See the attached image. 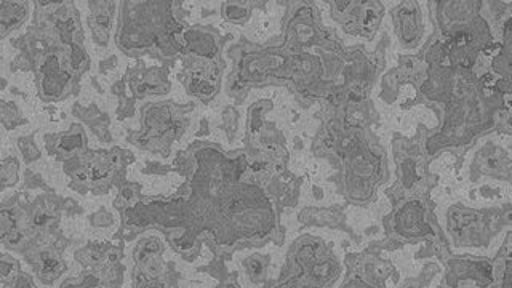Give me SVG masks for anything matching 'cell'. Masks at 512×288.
I'll use <instances>...</instances> for the list:
<instances>
[{
  "mask_svg": "<svg viewBox=\"0 0 512 288\" xmlns=\"http://www.w3.org/2000/svg\"><path fill=\"white\" fill-rule=\"evenodd\" d=\"M0 178H2V191L15 188L16 184L20 183V159L15 154H10L2 160Z\"/></svg>",
  "mask_w": 512,
  "mask_h": 288,
  "instance_id": "obj_28",
  "label": "cell"
},
{
  "mask_svg": "<svg viewBox=\"0 0 512 288\" xmlns=\"http://www.w3.org/2000/svg\"><path fill=\"white\" fill-rule=\"evenodd\" d=\"M72 114L77 119L85 122L101 141L111 143L112 138L109 135V124L111 122H109L108 116L95 103L90 104V106H82L79 103L74 104L72 106Z\"/></svg>",
  "mask_w": 512,
  "mask_h": 288,
  "instance_id": "obj_23",
  "label": "cell"
},
{
  "mask_svg": "<svg viewBox=\"0 0 512 288\" xmlns=\"http://www.w3.org/2000/svg\"><path fill=\"white\" fill-rule=\"evenodd\" d=\"M224 37L212 24H194L183 32V53L204 58H223Z\"/></svg>",
  "mask_w": 512,
  "mask_h": 288,
  "instance_id": "obj_18",
  "label": "cell"
},
{
  "mask_svg": "<svg viewBox=\"0 0 512 288\" xmlns=\"http://www.w3.org/2000/svg\"><path fill=\"white\" fill-rule=\"evenodd\" d=\"M45 151L58 164H66L69 160L76 159L84 154L88 143L87 130L80 122H72L68 130L60 133H48L44 136Z\"/></svg>",
  "mask_w": 512,
  "mask_h": 288,
  "instance_id": "obj_17",
  "label": "cell"
},
{
  "mask_svg": "<svg viewBox=\"0 0 512 288\" xmlns=\"http://www.w3.org/2000/svg\"><path fill=\"white\" fill-rule=\"evenodd\" d=\"M194 103L149 101L140 108V128L128 130L127 143L140 151L168 159L173 146L192 125Z\"/></svg>",
  "mask_w": 512,
  "mask_h": 288,
  "instance_id": "obj_7",
  "label": "cell"
},
{
  "mask_svg": "<svg viewBox=\"0 0 512 288\" xmlns=\"http://www.w3.org/2000/svg\"><path fill=\"white\" fill-rule=\"evenodd\" d=\"M498 133L512 136V103L508 104V108L504 109L500 125H498Z\"/></svg>",
  "mask_w": 512,
  "mask_h": 288,
  "instance_id": "obj_32",
  "label": "cell"
},
{
  "mask_svg": "<svg viewBox=\"0 0 512 288\" xmlns=\"http://www.w3.org/2000/svg\"><path fill=\"white\" fill-rule=\"evenodd\" d=\"M133 162L132 151L116 146L111 149L88 148L61 167L68 178L69 189L80 196H104L127 183V170Z\"/></svg>",
  "mask_w": 512,
  "mask_h": 288,
  "instance_id": "obj_8",
  "label": "cell"
},
{
  "mask_svg": "<svg viewBox=\"0 0 512 288\" xmlns=\"http://www.w3.org/2000/svg\"><path fill=\"white\" fill-rule=\"evenodd\" d=\"M245 271H247L248 279L252 280L253 284H261L266 280L268 256L260 255V253L250 256L245 260Z\"/></svg>",
  "mask_w": 512,
  "mask_h": 288,
  "instance_id": "obj_29",
  "label": "cell"
},
{
  "mask_svg": "<svg viewBox=\"0 0 512 288\" xmlns=\"http://www.w3.org/2000/svg\"><path fill=\"white\" fill-rule=\"evenodd\" d=\"M159 232L148 231L132 247V288H181L178 261Z\"/></svg>",
  "mask_w": 512,
  "mask_h": 288,
  "instance_id": "obj_11",
  "label": "cell"
},
{
  "mask_svg": "<svg viewBox=\"0 0 512 288\" xmlns=\"http://www.w3.org/2000/svg\"><path fill=\"white\" fill-rule=\"evenodd\" d=\"M500 213L496 210L479 212L455 207L448 215V226L458 245H485L500 228Z\"/></svg>",
  "mask_w": 512,
  "mask_h": 288,
  "instance_id": "obj_14",
  "label": "cell"
},
{
  "mask_svg": "<svg viewBox=\"0 0 512 288\" xmlns=\"http://www.w3.org/2000/svg\"><path fill=\"white\" fill-rule=\"evenodd\" d=\"M330 16L349 36L375 37L384 15L381 2H330Z\"/></svg>",
  "mask_w": 512,
  "mask_h": 288,
  "instance_id": "obj_15",
  "label": "cell"
},
{
  "mask_svg": "<svg viewBox=\"0 0 512 288\" xmlns=\"http://www.w3.org/2000/svg\"><path fill=\"white\" fill-rule=\"evenodd\" d=\"M216 288H240L239 284H237L236 276H228L224 277V279L220 280V285Z\"/></svg>",
  "mask_w": 512,
  "mask_h": 288,
  "instance_id": "obj_33",
  "label": "cell"
},
{
  "mask_svg": "<svg viewBox=\"0 0 512 288\" xmlns=\"http://www.w3.org/2000/svg\"><path fill=\"white\" fill-rule=\"evenodd\" d=\"M231 72L226 92L244 100L252 88L282 85L306 101L335 106L349 98H367L376 68L360 48L346 50L325 28L314 2L288 4L282 34L266 44L240 40L229 47Z\"/></svg>",
  "mask_w": 512,
  "mask_h": 288,
  "instance_id": "obj_2",
  "label": "cell"
},
{
  "mask_svg": "<svg viewBox=\"0 0 512 288\" xmlns=\"http://www.w3.org/2000/svg\"><path fill=\"white\" fill-rule=\"evenodd\" d=\"M392 23H394V31H396L397 39L402 47L410 48V50L420 47L424 34L420 4L407 2V4H400L399 7L394 8Z\"/></svg>",
  "mask_w": 512,
  "mask_h": 288,
  "instance_id": "obj_19",
  "label": "cell"
},
{
  "mask_svg": "<svg viewBox=\"0 0 512 288\" xmlns=\"http://www.w3.org/2000/svg\"><path fill=\"white\" fill-rule=\"evenodd\" d=\"M66 202L48 189L44 194H15L2 202L0 237L5 252L28 261L40 284L52 287L68 271V240L61 232Z\"/></svg>",
  "mask_w": 512,
  "mask_h": 288,
  "instance_id": "obj_5",
  "label": "cell"
},
{
  "mask_svg": "<svg viewBox=\"0 0 512 288\" xmlns=\"http://www.w3.org/2000/svg\"><path fill=\"white\" fill-rule=\"evenodd\" d=\"M16 148L20 151L21 157H23L24 164H34L37 160L42 157L39 146L36 143V135L29 133V135H23L16 140Z\"/></svg>",
  "mask_w": 512,
  "mask_h": 288,
  "instance_id": "obj_30",
  "label": "cell"
},
{
  "mask_svg": "<svg viewBox=\"0 0 512 288\" xmlns=\"http://www.w3.org/2000/svg\"><path fill=\"white\" fill-rule=\"evenodd\" d=\"M256 5L255 2H223L221 18L231 24H245L250 20Z\"/></svg>",
  "mask_w": 512,
  "mask_h": 288,
  "instance_id": "obj_26",
  "label": "cell"
},
{
  "mask_svg": "<svg viewBox=\"0 0 512 288\" xmlns=\"http://www.w3.org/2000/svg\"><path fill=\"white\" fill-rule=\"evenodd\" d=\"M88 28L92 32V42L98 48H106L114 39V23L119 12V2H88Z\"/></svg>",
  "mask_w": 512,
  "mask_h": 288,
  "instance_id": "obj_20",
  "label": "cell"
},
{
  "mask_svg": "<svg viewBox=\"0 0 512 288\" xmlns=\"http://www.w3.org/2000/svg\"><path fill=\"white\" fill-rule=\"evenodd\" d=\"M183 2H119L114 42L132 60H152L172 66L183 53L181 37L189 28Z\"/></svg>",
  "mask_w": 512,
  "mask_h": 288,
  "instance_id": "obj_6",
  "label": "cell"
},
{
  "mask_svg": "<svg viewBox=\"0 0 512 288\" xmlns=\"http://www.w3.org/2000/svg\"><path fill=\"white\" fill-rule=\"evenodd\" d=\"M346 277L340 288H386L384 280L391 276L392 266L372 252L351 253L346 258Z\"/></svg>",
  "mask_w": 512,
  "mask_h": 288,
  "instance_id": "obj_16",
  "label": "cell"
},
{
  "mask_svg": "<svg viewBox=\"0 0 512 288\" xmlns=\"http://www.w3.org/2000/svg\"><path fill=\"white\" fill-rule=\"evenodd\" d=\"M472 173L479 178L480 175L493 176L498 180L512 183V159L509 152L501 146L487 144L477 152L474 159Z\"/></svg>",
  "mask_w": 512,
  "mask_h": 288,
  "instance_id": "obj_21",
  "label": "cell"
},
{
  "mask_svg": "<svg viewBox=\"0 0 512 288\" xmlns=\"http://www.w3.org/2000/svg\"><path fill=\"white\" fill-rule=\"evenodd\" d=\"M124 240L88 242L74 253L77 276L63 280L60 288H122L125 276Z\"/></svg>",
  "mask_w": 512,
  "mask_h": 288,
  "instance_id": "obj_10",
  "label": "cell"
},
{
  "mask_svg": "<svg viewBox=\"0 0 512 288\" xmlns=\"http://www.w3.org/2000/svg\"><path fill=\"white\" fill-rule=\"evenodd\" d=\"M304 226H332L341 228L344 223L343 212L340 208H304L298 216Z\"/></svg>",
  "mask_w": 512,
  "mask_h": 288,
  "instance_id": "obj_24",
  "label": "cell"
},
{
  "mask_svg": "<svg viewBox=\"0 0 512 288\" xmlns=\"http://www.w3.org/2000/svg\"><path fill=\"white\" fill-rule=\"evenodd\" d=\"M328 109L312 151L332 162L344 199L368 204L383 181L384 157L368 127L367 98H349Z\"/></svg>",
  "mask_w": 512,
  "mask_h": 288,
  "instance_id": "obj_4",
  "label": "cell"
},
{
  "mask_svg": "<svg viewBox=\"0 0 512 288\" xmlns=\"http://www.w3.org/2000/svg\"><path fill=\"white\" fill-rule=\"evenodd\" d=\"M31 13V2L2 0L0 2V37L7 39L10 34L23 28Z\"/></svg>",
  "mask_w": 512,
  "mask_h": 288,
  "instance_id": "obj_22",
  "label": "cell"
},
{
  "mask_svg": "<svg viewBox=\"0 0 512 288\" xmlns=\"http://www.w3.org/2000/svg\"><path fill=\"white\" fill-rule=\"evenodd\" d=\"M18 47L34 74L40 100L61 103L79 93L90 55L74 2H34L31 24Z\"/></svg>",
  "mask_w": 512,
  "mask_h": 288,
  "instance_id": "obj_3",
  "label": "cell"
},
{
  "mask_svg": "<svg viewBox=\"0 0 512 288\" xmlns=\"http://www.w3.org/2000/svg\"><path fill=\"white\" fill-rule=\"evenodd\" d=\"M0 119H2L5 130H16V128L28 124V119L23 116L18 104L5 100V98L0 106Z\"/></svg>",
  "mask_w": 512,
  "mask_h": 288,
  "instance_id": "obj_27",
  "label": "cell"
},
{
  "mask_svg": "<svg viewBox=\"0 0 512 288\" xmlns=\"http://www.w3.org/2000/svg\"><path fill=\"white\" fill-rule=\"evenodd\" d=\"M178 61L180 69L176 79L180 80L186 93L197 103H212L220 95L223 84V72L226 69L223 58H204L181 53Z\"/></svg>",
  "mask_w": 512,
  "mask_h": 288,
  "instance_id": "obj_13",
  "label": "cell"
},
{
  "mask_svg": "<svg viewBox=\"0 0 512 288\" xmlns=\"http://www.w3.org/2000/svg\"><path fill=\"white\" fill-rule=\"evenodd\" d=\"M341 276V264L324 240L301 236L290 248L280 279L266 288H332Z\"/></svg>",
  "mask_w": 512,
  "mask_h": 288,
  "instance_id": "obj_9",
  "label": "cell"
},
{
  "mask_svg": "<svg viewBox=\"0 0 512 288\" xmlns=\"http://www.w3.org/2000/svg\"><path fill=\"white\" fill-rule=\"evenodd\" d=\"M172 88L170 66L135 60L132 66H128L124 77L112 85V93L119 98V116L124 117L132 116L136 101L168 95Z\"/></svg>",
  "mask_w": 512,
  "mask_h": 288,
  "instance_id": "obj_12",
  "label": "cell"
},
{
  "mask_svg": "<svg viewBox=\"0 0 512 288\" xmlns=\"http://www.w3.org/2000/svg\"><path fill=\"white\" fill-rule=\"evenodd\" d=\"M88 221H90L93 228H109L114 224V216L106 208H101V210H96L95 213L88 216Z\"/></svg>",
  "mask_w": 512,
  "mask_h": 288,
  "instance_id": "obj_31",
  "label": "cell"
},
{
  "mask_svg": "<svg viewBox=\"0 0 512 288\" xmlns=\"http://www.w3.org/2000/svg\"><path fill=\"white\" fill-rule=\"evenodd\" d=\"M493 261L496 269L495 288H512V232Z\"/></svg>",
  "mask_w": 512,
  "mask_h": 288,
  "instance_id": "obj_25",
  "label": "cell"
},
{
  "mask_svg": "<svg viewBox=\"0 0 512 288\" xmlns=\"http://www.w3.org/2000/svg\"><path fill=\"white\" fill-rule=\"evenodd\" d=\"M183 183L170 196L141 194L116 210L120 226L114 239L133 240L159 232L175 255L194 263L205 247L223 263L244 248L277 242L280 200L288 173L250 159L245 149L226 151L212 141H194L176 154L173 167ZM290 178V176H288Z\"/></svg>",
  "mask_w": 512,
  "mask_h": 288,
  "instance_id": "obj_1",
  "label": "cell"
}]
</instances>
